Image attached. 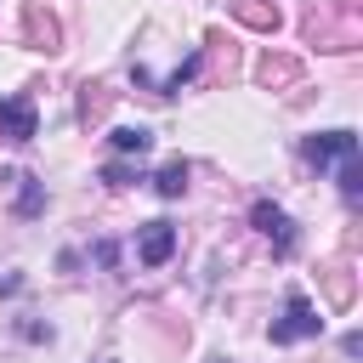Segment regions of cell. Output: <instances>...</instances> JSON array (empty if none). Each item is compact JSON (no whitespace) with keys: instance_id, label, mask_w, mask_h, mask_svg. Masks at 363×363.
Wrapping results in <instances>:
<instances>
[{"instance_id":"8992f818","label":"cell","mask_w":363,"mask_h":363,"mask_svg":"<svg viewBox=\"0 0 363 363\" xmlns=\"http://www.w3.org/2000/svg\"><path fill=\"white\" fill-rule=\"evenodd\" d=\"M187 176H193V170H187V159H170V164H159L153 193H159V199H182V193H187Z\"/></svg>"},{"instance_id":"9c48e42d","label":"cell","mask_w":363,"mask_h":363,"mask_svg":"<svg viewBox=\"0 0 363 363\" xmlns=\"http://www.w3.org/2000/svg\"><path fill=\"white\" fill-rule=\"evenodd\" d=\"M102 182H108V187H130V182H136V170L113 159V164H102Z\"/></svg>"},{"instance_id":"5b68a950","label":"cell","mask_w":363,"mask_h":363,"mask_svg":"<svg viewBox=\"0 0 363 363\" xmlns=\"http://www.w3.org/2000/svg\"><path fill=\"white\" fill-rule=\"evenodd\" d=\"M170 255H176V227L170 221H147L142 238H136V261L142 267H164Z\"/></svg>"},{"instance_id":"ba28073f","label":"cell","mask_w":363,"mask_h":363,"mask_svg":"<svg viewBox=\"0 0 363 363\" xmlns=\"http://www.w3.org/2000/svg\"><path fill=\"white\" fill-rule=\"evenodd\" d=\"M11 182H17V216H40L45 210V187L34 176H11Z\"/></svg>"},{"instance_id":"7a4b0ae2","label":"cell","mask_w":363,"mask_h":363,"mask_svg":"<svg viewBox=\"0 0 363 363\" xmlns=\"http://www.w3.org/2000/svg\"><path fill=\"white\" fill-rule=\"evenodd\" d=\"M301 159H306L312 170L346 164V159H357V136H352V130H323V136H306V142H301Z\"/></svg>"},{"instance_id":"277c9868","label":"cell","mask_w":363,"mask_h":363,"mask_svg":"<svg viewBox=\"0 0 363 363\" xmlns=\"http://www.w3.org/2000/svg\"><path fill=\"white\" fill-rule=\"evenodd\" d=\"M40 136V113L28 96H0V142H34Z\"/></svg>"},{"instance_id":"6da1fadb","label":"cell","mask_w":363,"mask_h":363,"mask_svg":"<svg viewBox=\"0 0 363 363\" xmlns=\"http://www.w3.org/2000/svg\"><path fill=\"white\" fill-rule=\"evenodd\" d=\"M267 335H272V346H295V340L323 335V318H318V306H312L301 289H289V306H284V318H278Z\"/></svg>"},{"instance_id":"52a82bcc","label":"cell","mask_w":363,"mask_h":363,"mask_svg":"<svg viewBox=\"0 0 363 363\" xmlns=\"http://www.w3.org/2000/svg\"><path fill=\"white\" fill-rule=\"evenodd\" d=\"M108 142H113V153H136V159H142V153L153 147V130H147V125H119Z\"/></svg>"},{"instance_id":"3957f363","label":"cell","mask_w":363,"mask_h":363,"mask_svg":"<svg viewBox=\"0 0 363 363\" xmlns=\"http://www.w3.org/2000/svg\"><path fill=\"white\" fill-rule=\"evenodd\" d=\"M250 227H255L261 238H272L278 255H295V221H289L272 199H255V204H250Z\"/></svg>"}]
</instances>
